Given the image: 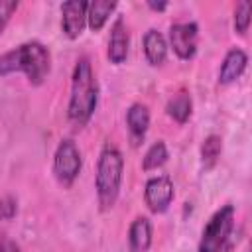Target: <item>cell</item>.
I'll use <instances>...</instances> for the list:
<instances>
[{
	"mask_svg": "<svg viewBox=\"0 0 252 252\" xmlns=\"http://www.w3.org/2000/svg\"><path fill=\"white\" fill-rule=\"evenodd\" d=\"M96 104H98V83L93 73L89 57H81L75 63L71 77V96H69L67 116L75 126L83 128L93 118Z\"/></svg>",
	"mask_w": 252,
	"mask_h": 252,
	"instance_id": "1",
	"label": "cell"
},
{
	"mask_svg": "<svg viewBox=\"0 0 252 252\" xmlns=\"http://www.w3.org/2000/svg\"><path fill=\"white\" fill-rule=\"evenodd\" d=\"M51 69L49 49L39 41H26L0 55V75L24 73L32 85H41Z\"/></svg>",
	"mask_w": 252,
	"mask_h": 252,
	"instance_id": "2",
	"label": "cell"
},
{
	"mask_svg": "<svg viewBox=\"0 0 252 252\" xmlns=\"http://www.w3.org/2000/svg\"><path fill=\"white\" fill-rule=\"evenodd\" d=\"M122 173H124V158L120 150L114 144H104L98 156V165H96V177H94V189H96V199L102 211H108L114 207L118 195H120V185H122Z\"/></svg>",
	"mask_w": 252,
	"mask_h": 252,
	"instance_id": "3",
	"label": "cell"
},
{
	"mask_svg": "<svg viewBox=\"0 0 252 252\" xmlns=\"http://www.w3.org/2000/svg\"><path fill=\"white\" fill-rule=\"evenodd\" d=\"M232 228H234V207L224 205L205 224L199 240V252H220L228 242Z\"/></svg>",
	"mask_w": 252,
	"mask_h": 252,
	"instance_id": "4",
	"label": "cell"
},
{
	"mask_svg": "<svg viewBox=\"0 0 252 252\" xmlns=\"http://www.w3.org/2000/svg\"><path fill=\"white\" fill-rule=\"evenodd\" d=\"M81 167H83V158H81L77 144L69 138L61 140L55 150V156H53V173H55L57 181L63 187H71L75 183V179L79 177Z\"/></svg>",
	"mask_w": 252,
	"mask_h": 252,
	"instance_id": "5",
	"label": "cell"
},
{
	"mask_svg": "<svg viewBox=\"0 0 252 252\" xmlns=\"http://www.w3.org/2000/svg\"><path fill=\"white\" fill-rule=\"evenodd\" d=\"M197 39H199V26L195 22H179L169 28V43L175 55L183 61L191 59L197 53Z\"/></svg>",
	"mask_w": 252,
	"mask_h": 252,
	"instance_id": "6",
	"label": "cell"
},
{
	"mask_svg": "<svg viewBox=\"0 0 252 252\" xmlns=\"http://www.w3.org/2000/svg\"><path fill=\"white\" fill-rule=\"evenodd\" d=\"M144 199H146V205L152 213H156V215L165 213L173 201L171 179L167 175H158V177L148 179L146 189H144Z\"/></svg>",
	"mask_w": 252,
	"mask_h": 252,
	"instance_id": "7",
	"label": "cell"
},
{
	"mask_svg": "<svg viewBox=\"0 0 252 252\" xmlns=\"http://www.w3.org/2000/svg\"><path fill=\"white\" fill-rule=\"evenodd\" d=\"M87 8L89 2L69 0L61 6V30L69 39H77L87 26Z\"/></svg>",
	"mask_w": 252,
	"mask_h": 252,
	"instance_id": "8",
	"label": "cell"
},
{
	"mask_svg": "<svg viewBox=\"0 0 252 252\" xmlns=\"http://www.w3.org/2000/svg\"><path fill=\"white\" fill-rule=\"evenodd\" d=\"M126 126H128V136L132 146H140L146 138L148 126H150V110L142 102H134L126 110Z\"/></svg>",
	"mask_w": 252,
	"mask_h": 252,
	"instance_id": "9",
	"label": "cell"
},
{
	"mask_svg": "<svg viewBox=\"0 0 252 252\" xmlns=\"http://www.w3.org/2000/svg\"><path fill=\"white\" fill-rule=\"evenodd\" d=\"M128 45H130V37H128V30L122 18H116L112 28H110V37H108V59L114 65H120L126 61L128 57Z\"/></svg>",
	"mask_w": 252,
	"mask_h": 252,
	"instance_id": "10",
	"label": "cell"
},
{
	"mask_svg": "<svg viewBox=\"0 0 252 252\" xmlns=\"http://www.w3.org/2000/svg\"><path fill=\"white\" fill-rule=\"evenodd\" d=\"M248 65V55L238 49V47H232L224 59H222V65H220V71H219V83L220 85H230L234 83L246 69Z\"/></svg>",
	"mask_w": 252,
	"mask_h": 252,
	"instance_id": "11",
	"label": "cell"
},
{
	"mask_svg": "<svg viewBox=\"0 0 252 252\" xmlns=\"http://www.w3.org/2000/svg\"><path fill=\"white\" fill-rule=\"evenodd\" d=\"M152 222L146 217H136L128 228L130 252H148L152 246Z\"/></svg>",
	"mask_w": 252,
	"mask_h": 252,
	"instance_id": "12",
	"label": "cell"
},
{
	"mask_svg": "<svg viewBox=\"0 0 252 252\" xmlns=\"http://www.w3.org/2000/svg\"><path fill=\"white\" fill-rule=\"evenodd\" d=\"M144 55L150 65L158 67L167 57V41L158 30H148L144 35Z\"/></svg>",
	"mask_w": 252,
	"mask_h": 252,
	"instance_id": "13",
	"label": "cell"
},
{
	"mask_svg": "<svg viewBox=\"0 0 252 252\" xmlns=\"http://www.w3.org/2000/svg\"><path fill=\"white\" fill-rule=\"evenodd\" d=\"M114 10H116V2H106V0L89 2V8H87V24H89V28L93 32H100Z\"/></svg>",
	"mask_w": 252,
	"mask_h": 252,
	"instance_id": "14",
	"label": "cell"
},
{
	"mask_svg": "<svg viewBox=\"0 0 252 252\" xmlns=\"http://www.w3.org/2000/svg\"><path fill=\"white\" fill-rule=\"evenodd\" d=\"M165 110H167V114H169L175 122L185 124V122L189 120V116H191V110H193L191 94H189V93H185V91H181V93L173 94V96L167 100Z\"/></svg>",
	"mask_w": 252,
	"mask_h": 252,
	"instance_id": "15",
	"label": "cell"
},
{
	"mask_svg": "<svg viewBox=\"0 0 252 252\" xmlns=\"http://www.w3.org/2000/svg\"><path fill=\"white\" fill-rule=\"evenodd\" d=\"M220 152H222V138L217 136V134H211L203 140V146H201V163H203V169L209 171L217 165L219 158H220Z\"/></svg>",
	"mask_w": 252,
	"mask_h": 252,
	"instance_id": "16",
	"label": "cell"
},
{
	"mask_svg": "<svg viewBox=\"0 0 252 252\" xmlns=\"http://www.w3.org/2000/svg\"><path fill=\"white\" fill-rule=\"evenodd\" d=\"M167 148H165V144L161 142V140H158V142H154L150 148H148V152H146V156H144V159H142V169L144 171H152V169H158V167H161L165 161H167Z\"/></svg>",
	"mask_w": 252,
	"mask_h": 252,
	"instance_id": "17",
	"label": "cell"
},
{
	"mask_svg": "<svg viewBox=\"0 0 252 252\" xmlns=\"http://www.w3.org/2000/svg\"><path fill=\"white\" fill-rule=\"evenodd\" d=\"M250 12H252V4L248 0L236 4V10H234V30L240 35H244L248 32V28H250Z\"/></svg>",
	"mask_w": 252,
	"mask_h": 252,
	"instance_id": "18",
	"label": "cell"
},
{
	"mask_svg": "<svg viewBox=\"0 0 252 252\" xmlns=\"http://www.w3.org/2000/svg\"><path fill=\"white\" fill-rule=\"evenodd\" d=\"M18 213V201L14 197H4L0 199V220H12Z\"/></svg>",
	"mask_w": 252,
	"mask_h": 252,
	"instance_id": "19",
	"label": "cell"
},
{
	"mask_svg": "<svg viewBox=\"0 0 252 252\" xmlns=\"http://www.w3.org/2000/svg\"><path fill=\"white\" fill-rule=\"evenodd\" d=\"M18 2L16 0H0V33L4 32V28H6V24L10 22V18H12V14L18 10Z\"/></svg>",
	"mask_w": 252,
	"mask_h": 252,
	"instance_id": "20",
	"label": "cell"
},
{
	"mask_svg": "<svg viewBox=\"0 0 252 252\" xmlns=\"http://www.w3.org/2000/svg\"><path fill=\"white\" fill-rule=\"evenodd\" d=\"M0 252H20V246L8 236H0Z\"/></svg>",
	"mask_w": 252,
	"mask_h": 252,
	"instance_id": "21",
	"label": "cell"
},
{
	"mask_svg": "<svg viewBox=\"0 0 252 252\" xmlns=\"http://www.w3.org/2000/svg\"><path fill=\"white\" fill-rule=\"evenodd\" d=\"M148 6H150L152 10L161 12V10H165V8H167V2H152V0H148Z\"/></svg>",
	"mask_w": 252,
	"mask_h": 252,
	"instance_id": "22",
	"label": "cell"
}]
</instances>
